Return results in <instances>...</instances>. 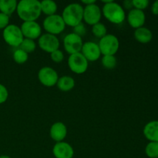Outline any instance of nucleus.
Returning <instances> with one entry per match:
<instances>
[{
  "label": "nucleus",
  "mask_w": 158,
  "mask_h": 158,
  "mask_svg": "<svg viewBox=\"0 0 158 158\" xmlns=\"http://www.w3.org/2000/svg\"><path fill=\"white\" fill-rule=\"evenodd\" d=\"M17 15L23 22L36 21L41 15V6L39 0H21L17 4Z\"/></svg>",
  "instance_id": "f257e3e1"
},
{
  "label": "nucleus",
  "mask_w": 158,
  "mask_h": 158,
  "mask_svg": "<svg viewBox=\"0 0 158 158\" xmlns=\"http://www.w3.org/2000/svg\"><path fill=\"white\" fill-rule=\"evenodd\" d=\"M61 16L66 26L75 27L83 23V6L79 3H70L64 8Z\"/></svg>",
  "instance_id": "f03ea898"
},
{
  "label": "nucleus",
  "mask_w": 158,
  "mask_h": 158,
  "mask_svg": "<svg viewBox=\"0 0 158 158\" xmlns=\"http://www.w3.org/2000/svg\"><path fill=\"white\" fill-rule=\"evenodd\" d=\"M102 14L106 20L114 24H121L126 19L123 6L112 0L109 3L103 5Z\"/></svg>",
  "instance_id": "7ed1b4c3"
},
{
  "label": "nucleus",
  "mask_w": 158,
  "mask_h": 158,
  "mask_svg": "<svg viewBox=\"0 0 158 158\" xmlns=\"http://www.w3.org/2000/svg\"><path fill=\"white\" fill-rule=\"evenodd\" d=\"M66 24L60 15H55L46 16L43 20V27L46 33L56 35L63 32L66 28Z\"/></svg>",
  "instance_id": "20e7f679"
},
{
  "label": "nucleus",
  "mask_w": 158,
  "mask_h": 158,
  "mask_svg": "<svg viewBox=\"0 0 158 158\" xmlns=\"http://www.w3.org/2000/svg\"><path fill=\"white\" fill-rule=\"evenodd\" d=\"M2 37L6 43L12 47H19L24 40L20 27L15 24H9L2 31Z\"/></svg>",
  "instance_id": "39448f33"
},
{
  "label": "nucleus",
  "mask_w": 158,
  "mask_h": 158,
  "mask_svg": "<svg viewBox=\"0 0 158 158\" xmlns=\"http://www.w3.org/2000/svg\"><path fill=\"white\" fill-rule=\"evenodd\" d=\"M101 55L114 56L119 50L120 42L114 34H106L98 43Z\"/></svg>",
  "instance_id": "423d86ee"
},
{
  "label": "nucleus",
  "mask_w": 158,
  "mask_h": 158,
  "mask_svg": "<svg viewBox=\"0 0 158 158\" xmlns=\"http://www.w3.org/2000/svg\"><path fill=\"white\" fill-rule=\"evenodd\" d=\"M67 63L69 69L76 74L86 73L89 66V62L82 55L81 52L69 55Z\"/></svg>",
  "instance_id": "0eeeda50"
},
{
  "label": "nucleus",
  "mask_w": 158,
  "mask_h": 158,
  "mask_svg": "<svg viewBox=\"0 0 158 158\" xmlns=\"http://www.w3.org/2000/svg\"><path fill=\"white\" fill-rule=\"evenodd\" d=\"M38 80L40 83L44 86L52 87L56 85L59 80V76L53 68L44 66L39 70Z\"/></svg>",
  "instance_id": "6e6552de"
},
{
  "label": "nucleus",
  "mask_w": 158,
  "mask_h": 158,
  "mask_svg": "<svg viewBox=\"0 0 158 158\" xmlns=\"http://www.w3.org/2000/svg\"><path fill=\"white\" fill-rule=\"evenodd\" d=\"M83 44V42L82 37L79 36L73 32L67 34L63 39V47L65 51L69 55L81 52Z\"/></svg>",
  "instance_id": "1a4fd4ad"
},
{
  "label": "nucleus",
  "mask_w": 158,
  "mask_h": 158,
  "mask_svg": "<svg viewBox=\"0 0 158 158\" xmlns=\"http://www.w3.org/2000/svg\"><path fill=\"white\" fill-rule=\"evenodd\" d=\"M39 47L47 53H52L54 51L60 49V40L56 35L49 33L42 34L38 39Z\"/></svg>",
  "instance_id": "9d476101"
},
{
  "label": "nucleus",
  "mask_w": 158,
  "mask_h": 158,
  "mask_svg": "<svg viewBox=\"0 0 158 158\" xmlns=\"http://www.w3.org/2000/svg\"><path fill=\"white\" fill-rule=\"evenodd\" d=\"M102 17V10L97 4H92L83 7V21L87 25L94 26L100 23Z\"/></svg>",
  "instance_id": "9b49d317"
},
{
  "label": "nucleus",
  "mask_w": 158,
  "mask_h": 158,
  "mask_svg": "<svg viewBox=\"0 0 158 158\" xmlns=\"http://www.w3.org/2000/svg\"><path fill=\"white\" fill-rule=\"evenodd\" d=\"M23 37L29 40H38L42 35V27L36 21L23 22L20 26Z\"/></svg>",
  "instance_id": "f8f14e48"
},
{
  "label": "nucleus",
  "mask_w": 158,
  "mask_h": 158,
  "mask_svg": "<svg viewBox=\"0 0 158 158\" xmlns=\"http://www.w3.org/2000/svg\"><path fill=\"white\" fill-rule=\"evenodd\" d=\"M80 52L87 60L88 62L97 61L100 58V56H101L98 43L91 41L83 43Z\"/></svg>",
  "instance_id": "ddd939ff"
},
{
  "label": "nucleus",
  "mask_w": 158,
  "mask_h": 158,
  "mask_svg": "<svg viewBox=\"0 0 158 158\" xmlns=\"http://www.w3.org/2000/svg\"><path fill=\"white\" fill-rule=\"evenodd\" d=\"M52 154L56 158H73L74 156V150L66 142H58L52 148Z\"/></svg>",
  "instance_id": "4468645a"
},
{
  "label": "nucleus",
  "mask_w": 158,
  "mask_h": 158,
  "mask_svg": "<svg viewBox=\"0 0 158 158\" xmlns=\"http://www.w3.org/2000/svg\"><path fill=\"white\" fill-rule=\"evenodd\" d=\"M128 24L134 29H137L140 27H143L146 21V15L143 11L139 9H132L128 12L127 17Z\"/></svg>",
  "instance_id": "2eb2a0df"
},
{
  "label": "nucleus",
  "mask_w": 158,
  "mask_h": 158,
  "mask_svg": "<svg viewBox=\"0 0 158 158\" xmlns=\"http://www.w3.org/2000/svg\"><path fill=\"white\" fill-rule=\"evenodd\" d=\"M49 135L56 143L63 141L67 136V127L63 122H56L51 126Z\"/></svg>",
  "instance_id": "dca6fc26"
},
{
  "label": "nucleus",
  "mask_w": 158,
  "mask_h": 158,
  "mask_svg": "<svg viewBox=\"0 0 158 158\" xmlns=\"http://www.w3.org/2000/svg\"><path fill=\"white\" fill-rule=\"evenodd\" d=\"M143 135L151 142H158V120H153L145 125Z\"/></svg>",
  "instance_id": "f3484780"
},
{
  "label": "nucleus",
  "mask_w": 158,
  "mask_h": 158,
  "mask_svg": "<svg viewBox=\"0 0 158 158\" xmlns=\"http://www.w3.org/2000/svg\"><path fill=\"white\" fill-rule=\"evenodd\" d=\"M134 38L137 42L143 44L150 43L153 39V34L149 29L146 27H140L134 31Z\"/></svg>",
  "instance_id": "a211bd4d"
},
{
  "label": "nucleus",
  "mask_w": 158,
  "mask_h": 158,
  "mask_svg": "<svg viewBox=\"0 0 158 158\" xmlns=\"http://www.w3.org/2000/svg\"><path fill=\"white\" fill-rule=\"evenodd\" d=\"M75 84V80L73 77L69 76H63L60 78L59 77L56 86L60 90L63 92H68L73 89Z\"/></svg>",
  "instance_id": "6ab92c4d"
},
{
  "label": "nucleus",
  "mask_w": 158,
  "mask_h": 158,
  "mask_svg": "<svg viewBox=\"0 0 158 158\" xmlns=\"http://www.w3.org/2000/svg\"><path fill=\"white\" fill-rule=\"evenodd\" d=\"M16 0H0V12L10 16L16 11Z\"/></svg>",
  "instance_id": "aec40b11"
},
{
  "label": "nucleus",
  "mask_w": 158,
  "mask_h": 158,
  "mask_svg": "<svg viewBox=\"0 0 158 158\" xmlns=\"http://www.w3.org/2000/svg\"><path fill=\"white\" fill-rule=\"evenodd\" d=\"M40 6H41V12L46 16H50L56 14L58 6L56 3L52 0H43L40 2Z\"/></svg>",
  "instance_id": "412c9836"
},
{
  "label": "nucleus",
  "mask_w": 158,
  "mask_h": 158,
  "mask_svg": "<svg viewBox=\"0 0 158 158\" xmlns=\"http://www.w3.org/2000/svg\"><path fill=\"white\" fill-rule=\"evenodd\" d=\"M12 57H13V60L17 64H24L29 60V54L24 52L23 49L18 48L14 51Z\"/></svg>",
  "instance_id": "4be33fe9"
},
{
  "label": "nucleus",
  "mask_w": 158,
  "mask_h": 158,
  "mask_svg": "<svg viewBox=\"0 0 158 158\" xmlns=\"http://www.w3.org/2000/svg\"><path fill=\"white\" fill-rule=\"evenodd\" d=\"M19 48L23 49L26 53H32L36 49V43H35V40L24 38V40L22 42L21 45Z\"/></svg>",
  "instance_id": "5701e85b"
},
{
  "label": "nucleus",
  "mask_w": 158,
  "mask_h": 158,
  "mask_svg": "<svg viewBox=\"0 0 158 158\" xmlns=\"http://www.w3.org/2000/svg\"><path fill=\"white\" fill-rule=\"evenodd\" d=\"M92 32L95 37L98 39H102L106 35L107 29H106V26L103 23H100L92 26Z\"/></svg>",
  "instance_id": "b1692460"
},
{
  "label": "nucleus",
  "mask_w": 158,
  "mask_h": 158,
  "mask_svg": "<svg viewBox=\"0 0 158 158\" xmlns=\"http://www.w3.org/2000/svg\"><path fill=\"white\" fill-rule=\"evenodd\" d=\"M101 63L106 69H113L116 67L117 63L115 56H103L101 60Z\"/></svg>",
  "instance_id": "393cba45"
},
{
  "label": "nucleus",
  "mask_w": 158,
  "mask_h": 158,
  "mask_svg": "<svg viewBox=\"0 0 158 158\" xmlns=\"http://www.w3.org/2000/svg\"><path fill=\"white\" fill-rule=\"evenodd\" d=\"M145 154L150 158H158V142H150L145 148Z\"/></svg>",
  "instance_id": "a878e982"
},
{
  "label": "nucleus",
  "mask_w": 158,
  "mask_h": 158,
  "mask_svg": "<svg viewBox=\"0 0 158 158\" xmlns=\"http://www.w3.org/2000/svg\"><path fill=\"white\" fill-rule=\"evenodd\" d=\"M50 58L54 63H60L64 60V54L60 49H57V50L50 53Z\"/></svg>",
  "instance_id": "bb28decb"
},
{
  "label": "nucleus",
  "mask_w": 158,
  "mask_h": 158,
  "mask_svg": "<svg viewBox=\"0 0 158 158\" xmlns=\"http://www.w3.org/2000/svg\"><path fill=\"white\" fill-rule=\"evenodd\" d=\"M133 7L136 9L142 10L147 9L149 6L148 0H132Z\"/></svg>",
  "instance_id": "cd10ccee"
},
{
  "label": "nucleus",
  "mask_w": 158,
  "mask_h": 158,
  "mask_svg": "<svg viewBox=\"0 0 158 158\" xmlns=\"http://www.w3.org/2000/svg\"><path fill=\"white\" fill-rule=\"evenodd\" d=\"M73 32L77 34V35H79V36L80 37L83 36V35L86 33V26H85L84 23H80V24L76 26L75 27H73Z\"/></svg>",
  "instance_id": "c85d7f7f"
},
{
  "label": "nucleus",
  "mask_w": 158,
  "mask_h": 158,
  "mask_svg": "<svg viewBox=\"0 0 158 158\" xmlns=\"http://www.w3.org/2000/svg\"><path fill=\"white\" fill-rule=\"evenodd\" d=\"M9 97V91L3 84L0 83V104L6 102Z\"/></svg>",
  "instance_id": "c756f323"
},
{
  "label": "nucleus",
  "mask_w": 158,
  "mask_h": 158,
  "mask_svg": "<svg viewBox=\"0 0 158 158\" xmlns=\"http://www.w3.org/2000/svg\"><path fill=\"white\" fill-rule=\"evenodd\" d=\"M9 25V16L0 12V29H4Z\"/></svg>",
  "instance_id": "7c9ffc66"
},
{
  "label": "nucleus",
  "mask_w": 158,
  "mask_h": 158,
  "mask_svg": "<svg viewBox=\"0 0 158 158\" xmlns=\"http://www.w3.org/2000/svg\"><path fill=\"white\" fill-rule=\"evenodd\" d=\"M151 12L154 15H158V0L154 2L151 6Z\"/></svg>",
  "instance_id": "2f4dec72"
},
{
  "label": "nucleus",
  "mask_w": 158,
  "mask_h": 158,
  "mask_svg": "<svg viewBox=\"0 0 158 158\" xmlns=\"http://www.w3.org/2000/svg\"><path fill=\"white\" fill-rule=\"evenodd\" d=\"M81 2L83 3V5H85V6H89V5L95 4L96 1L95 0H82Z\"/></svg>",
  "instance_id": "473e14b6"
},
{
  "label": "nucleus",
  "mask_w": 158,
  "mask_h": 158,
  "mask_svg": "<svg viewBox=\"0 0 158 158\" xmlns=\"http://www.w3.org/2000/svg\"><path fill=\"white\" fill-rule=\"evenodd\" d=\"M123 6H124V7L126 8V9H131V8L133 7L132 1H129V0H127V1H125L124 2H123Z\"/></svg>",
  "instance_id": "72a5a7b5"
},
{
  "label": "nucleus",
  "mask_w": 158,
  "mask_h": 158,
  "mask_svg": "<svg viewBox=\"0 0 158 158\" xmlns=\"http://www.w3.org/2000/svg\"><path fill=\"white\" fill-rule=\"evenodd\" d=\"M0 158H12L8 155H1L0 156Z\"/></svg>",
  "instance_id": "f704fd0d"
}]
</instances>
